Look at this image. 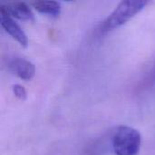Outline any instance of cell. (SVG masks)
I'll use <instances>...</instances> for the list:
<instances>
[{
	"instance_id": "6da1fadb",
	"label": "cell",
	"mask_w": 155,
	"mask_h": 155,
	"mask_svg": "<svg viewBox=\"0 0 155 155\" xmlns=\"http://www.w3.org/2000/svg\"><path fill=\"white\" fill-rule=\"evenodd\" d=\"M148 4L143 0H125L118 4L115 9L104 20L100 26L101 34H107L133 18Z\"/></svg>"
},
{
	"instance_id": "7a4b0ae2",
	"label": "cell",
	"mask_w": 155,
	"mask_h": 155,
	"mask_svg": "<svg viewBox=\"0 0 155 155\" xmlns=\"http://www.w3.org/2000/svg\"><path fill=\"white\" fill-rule=\"evenodd\" d=\"M112 143L115 155H137L142 144V136L136 129L122 125L114 133Z\"/></svg>"
},
{
	"instance_id": "3957f363",
	"label": "cell",
	"mask_w": 155,
	"mask_h": 155,
	"mask_svg": "<svg viewBox=\"0 0 155 155\" xmlns=\"http://www.w3.org/2000/svg\"><path fill=\"white\" fill-rule=\"evenodd\" d=\"M0 23L2 27L8 33L15 41H17L22 46L25 47L28 45V38L20 27V25L11 17L4 9L0 8Z\"/></svg>"
},
{
	"instance_id": "277c9868",
	"label": "cell",
	"mask_w": 155,
	"mask_h": 155,
	"mask_svg": "<svg viewBox=\"0 0 155 155\" xmlns=\"http://www.w3.org/2000/svg\"><path fill=\"white\" fill-rule=\"evenodd\" d=\"M8 67L13 74L25 81L31 80L35 74V65L31 62L20 57L12 59L8 64Z\"/></svg>"
},
{
	"instance_id": "5b68a950",
	"label": "cell",
	"mask_w": 155,
	"mask_h": 155,
	"mask_svg": "<svg viewBox=\"0 0 155 155\" xmlns=\"http://www.w3.org/2000/svg\"><path fill=\"white\" fill-rule=\"evenodd\" d=\"M2 9H4L11 17L17 18L19 20L24 21H34L35 15L32 12L31 8L25 2H13L8 3L5 5H1Z\"/></svg>"
},
{
	"instance_id": "8992f818",
	"label": "cell",
	"mask_w": 155,
	"mask_h": 155,
	"mask_svg": "<svg viewBox=\"0 0 155 155\" xmlns=\"http://www.w3.org/2000/svg\"><path fill=\"white\" fill-rule=\"evenodd\" d=\"M32 5L37 12L52 17H57L61 14V5L56 1L41 0L33 2Z\"/></svg>"
},
{
	"instance_id": "52a82bcc",
	"label": "cell",
	"mask_w": 155,
	"mask_h": 155,
	"mask_svg": "<svg viewBox=\"0 0 155 155\" xmlns=\"http://www.w3.org/2000/svg\"><path fill=\"white\" fill-rule=\"evenodd\" d=\"M13 93L19 99V100H22V101H25L26 99V91L25 89L20 85V84H15L13 85Z\"/></svg>"
},
{
	"instance_id": "ba28073f",
	"label": "cell",
	"mask_w": 155,
	"mask_h": 155,
	"mask_svg": "<svg viewBox=\"0 0 155 155\" xmlns=\"http://www.w3.org/2000/svg\"><path fill=\"white\" fill-rule=\"evenodd\" d=\"M153 75H154V77H155V68H154V71H153Z\"/></svg>"
}]
</instances>
